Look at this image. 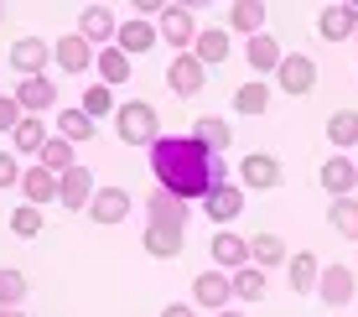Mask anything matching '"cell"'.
Returning a JSON list of instances; mask_svg holds the SVG:
<instances>
[{"instance_id": "cell-6", "label": "cell", "mask_w": 358, "mask_h": 317, "mask_svg": "<svg viewBox=\"0 0 358 317\" xmlns=\"http://www.w3.org/2000/svg\"><path fill=\"white\" fill-rule=\"evenodd\" d=\"M166 83H171V94H177V99H192V94H203L208 68L197 63L192 52H177V57L166 63Z\"/></svg>"}, {"instance_id": "cell-14", "label": "cell", "mask_w": 358, "mask_h": 317, "mask_svg": "<svg viewBox=\"0 0 358 317\" xmlns=\"http://www.w3.org/2000/svg\"><path fill=\"white\" fill-rule=\"evenodd\" d=\"M16 104H21V115H42V109H52L57 104V83L47 78H21L16 83Z\"/></svg>"}, {"instance_id": "cell-36", "label": "cell", "mask_w": 358, "mask_h": 317, "mask_svg": "<svg viewBox=\"0 0 358 317\" xmlns=\"http://www.w3.org/2000/svg\"><path fill=\"white\" fill-rule=\"evenodd\" d=\"M327 141L332 146H358V115L353 109H338V115L327 120Z\"/></svg>"}, {"instance_id": "cell-5", "label": "cell", "mask_w": 358, "mask_h": 317, "mask_svg": "<svg viewBox=\"0 0 358 317\" xmlns=\"http://www.w3.org/2000/svg\"><path fill=\"white\" fill-rule=\"evenodd\" d=\"M353 291H358L353 265H322V276H317V297H322L332 312H343V307H348V302H353Z\"/></svg>"}, {"instance_id": "cell-8", "label": "cell", "mask_w": 358, "mask_h": 317, "mask_svg": "<svg viewBox=\"0 0 358 317\" xmlns=\"http://www.w3.org/2000/svg\"><path fill=\"white\" fill-rule=\"evenodd\" d=\"M94 172H89V167H73V172H63V177H57V203H63V209L68 213H78V209H89V203H94Z\"/></svg>"}, {"instance_id": "cell-12", "label": "cell", "mask_w": 358, "mask_h": 317, "mask_svg": "<svg viewBox=\"0 0 358 317\" xmlns=\"http://www.w3.org/2000/svg\"><path fill=\"white\" fill-rule=\"evenodd\" d=\"M47 57H52V47H47L42 36H21V42L10 47V68H16L21 78H42Z\"/></svg>"}, {"instance_id": "cell-25", "label": "cell", "mask_w": 358, "mask_h": 317, "mask_svg": "<svg viewBox=\"0 0 358 317\" xmlns=\"http://www.w3.org/2000/svg\"><path fill=\"white\" fill-rule=\"evenodd\" d=\"M94 68H99V83H104V89H120V83H130V73H135V63L120 52V47H104V52L94 57Z\"/></svg>"}, {"instance_id": "cell-2", "label": "cell", "mask_w": 358, "mask_h": 317, "mask_svg": "<svg viewBox=\"0 0 358 317\" xmlns=\"http://www.w3.org/2000/svg\"><path fill=\"white\" fill-rule=\"evenodd\" d=\"M115 130L125 146H156L162 141V115L151 109V99H130L115 109Z\"/></svg>"}, {"instance_id": "cell-29", "label": "cell", "mask_w": 358, "mask_h": 317, "mask_svg": "<svg viewBox=\"0 0 358 317\" xmlns=\"http://www.w3.org/2000/svg\"><path fill=\"white\" fill-rule=\"evenodd\" d=\"M265 16H270V10L260 6V0H239V6H229V27L244 31V36H260L265 31Z\"/></svg>"}, {"instance_id": "cell-4", "label": "cell", "mask_w": 358, "mask_h": 317, "mask_svg": "<svg viewBox=\"0 0 358 317\" xmlns=\"http://www.w3.org/2000/svg\"><path fill=\"white\" fill-rule=\"evenodd\" d=\"M275 89L291 94V99H301V94L317 89V63L306 52H286V63L275 68Z\"/></svg>"}, {"instance_id": "cell-38", "label": "cell", "mask_w": 358, "mask_h": 317, "mask_svg": "<svg viewBox=\"0 0 358 317\" xmlns=\"http://www.w3.org/2000/svg\"><path fill=\"white\" fill-rule=\"evenodd\" d=\"M10 234H16V239H36V234H42V209L21 203V209L10 213Z\"/></svg>"}, {"instance_id": "cell-10", "label": "cell", "mask_w": 358, "mask_h": 317, "mask_svg": "<svg viewBox=\"0 0 358 317\" xmlns=\"http://www.w3.org/2000/svg\"><path fill=\"white\" fill-rule=\"evenodd\" d=\"M141 245H145V255H156V260H177L182 245H187V229H177V224H145Z\"/></svg>"}, {"instance_id": "cell-34", "label": "cell", "mask_w": 358, "mask_h": 317, "mask_svg": "<svg viewBox=\"0 0 358 317\" xmlns=\"http://www.w3.org/2000/svg\"><path fill=\"white\" fill-rule=\"evenodd\" d=\"M234 297H239V302H260L265 297V271H260V265L234 271Z\"/></svg>"}, {"instance_id": "cell-43", "label": "cell", "mask_w": 358, "mask_h": 317, "mask_svg": "<svg viewBox=\"0 0 358 317\" xmlns=\"http://www.w3.org/2000/svg\"><path fill=\"white\" fill-rule=\"evenodd\" d=\"M0 317H31V312H21V307H0Z\"/></svg>"}, {"instance_id": "cell-21", "label": "cell", "mask_w": 358, "mask_h": 317, "mask_svg": "<svg viewBox=\"0 0 358 317\" xmlns=\"http://www.w3.org/2000/svg\"><path fill=\"white\" fill-rule=\"evenodd\" d=\"M250 260L260 265V271H275V265H286L291 255H286V239L275 234V229H260V234L250 239Z\"/></svg>"}, {"instance_id": "cell-45", "label": "cell", "mask_w": 358, "mask_h": 317, "mask_svg": "<svg viewBox=\"0 0 358 317\" xmlns=\"http://www.w3.org/2000/svg\"><path fill=\"white\" fill-rule=\"evenodd\" d=\"M0 21H6V10H0Z\"/></svg>"}, {"instance_id": "cell-26", "label": "cell", "mask_w": 358, "mask_h": 317, "mask_svg": "<svg viewBox=\"0 0 358 317\" xmlns=\"http://www.w3.org/2000/svg\"><path fill=\"white\" fill-rule=\"evenodd\" d=\"M52 57H57V68H68V73H83V68H94V47L89 42H83V36L78 31H73V36H63V42H57L52 47Z\"/></svg>"}, {"instance_id": "cell-22", "label": "cell", "mask_w": 358, "mask_h": 317, "mask_svg": "<svg viewBox=\"0 0 358 317\" xmlns=\"http://www.w3.org/2000/svg\"><path fill=\"white\" fill-rule=\"evenodd\" d=\"M286 271H291V291H296V297H312V291H317V276H322V265H317L312 250H296L291 260H286Z\"/></svg>"}, {"instance_id": "cell-44", "label": "cell", "mask_w": 358, "mask_h": 317, "mask_svg": "<svg viewBox=\"0 0 358 317\" xmlns=\"http://www.w3.org/2000/svg\"><path fill=\"white\" fill-rule=\"evenodd\" d=\"M218 317H244V312H229V307H224V312H218Z\"/></svg>"}, {"instance_id": "cell-32", "label": "cell", "mask_w": 358, "mask_h": 317, "mask_svg": "<svg viewBox=\"0 0 358 317\" xmlns=\"http://www.w3.org/2000/svg\"><path fill=\"white\" fill-rule=\"evenodd\" d=\"M327 218H332V229H338L343 239H358V198H332Z\"/></svg>"}, {"instance_id": "cell-15", "label": "cell", "mask_w": 358, "mask_h": 317, "mask_svg": "<svg viewBox=\"0 0 358 317\" xmlns=\"http://www.w3.org/2000/svg\"><path fill=\"white\" fill-rule=\"evenodd\" d=\"M203 209H208V218H213V224H234V218L244 213V188H234V182H218V188L203 198Z\"/></svg>"}, {"instance_id": "cell-20", "label": "cell", "mask_w": 358, "mask_h": 317, "mask_svg": "<svg viewBox=\"0 0 358 317\" xmlns=\"http://www.w3.org/2000/svg\"><path fill=\"white\" fill-rule=\"evenodd\" d=\"M317 31H322L327 42H348V36L358 31V10H353V6H322Z\"/></svg>"}, {"instance_id": "cell-39", "label": "cell", "mask_w": 358, "mask_h": 317, "mask_svg": "<svg viewBox=\"0 0 358 317\" xmlns=\"http://www.w3.org/2000/svg\"><path fill=\"white\" fill-rule=\"evenodd\" d=\"M109 104H115V89H104V83L83 89V99H78V109H83L89 120H104V115H109Z\"/></svg>"}, {"instance_id": "cell-37", "label": "cell", "mask_w": 358, "mask_h": 317, "mask_svg": "<svg viewBox=\"0 0 358 317\" xmlns=\"http://www.w3.org/2000/svg\"><path fill=\"white\" fill-rule=\"evenodd\" d=\"M27 302V271H0V307H21Z\"/></svg>"}, {"instance_id": "cell-35", "label": "cell", "mask_w": 358, "mask_h": 317, "mask_svg": "<svg viewBox=\"0 0 358 317\" xmlns=\"http://www.w3.org/2000/svg\"><path fill=\"white\" fill-rule=\"evenodd\" d=\"M234 109H239V115H265V109H270V89H265V83H244V89H234Z\"/></svg>"}, {"instance_id": "cell-17", "label": "cell", "mask_w": 358, "mask_h": 317, "mask_svg": "<svg viewBox=\"0 0 358 317\" xmlns=\"http://www.w3.org/2000/svg\"><path fill=\"white\" fill-rule=\"evenodd\" d=\"M78 36H83V42H99V47H109V36H120V21H115V10H109V6H89V10H83V16H78Z\"/></svg>"}, {"instance_id": "cell-24", "label": "cell", "mask_w": 358, "mask_h": 317, "mask_svg": "<svg viewBox=\"0 0 358 317\" xmlns=\"http://www.w3.org/2000/svg\"><path fill=\"white\" fill-rule=\"evenodd\" d=\"M244 63H250L255 73H275L280 63H286V52L275 47L270 31H260V36H250V47H244Z\"/></svg>"}, {"instance_id": "cell-23", "label": "cell", "mask_w": 358, "mask_h": 317, "mask_svg": "<svg viewBox=\"0 0 358 317\" xmlns=\"http://www.w3.org/2000/svg\"><path fill=\"white\" fill-rule=\"evenodd\" d=\"M115 47L125 57H141V52H151L156 47V27L151 21H120V36H115Z\"/></svg>"}, {"instance_id": "cell-31", "label": "cell", "mask_w": 358, "mask_h": 317, "mask_svg": "<svg viewBox=\"0 0 358 317\" xmlns=\"http://www.w3.org/2000/svg\"><path fill=\"white\" fill-rule=\"evenodd\" d=\"M36 167H47V172L52 177H63V172H73V167H78V156H73V141H63V136H52L42 146V162Z\"/></svg>"}, {"instance_id": "cell-30", "label": "cell", "mask_w": 358, "mask_h": 317, "mask_svg": "<svg viewBox=\"0 0 358 317\" xmlns=\"http://www.w3.org/2000/svg\"><path fill=\"white\" fill-rule=\"evenodd\" d=\"M21 188H27V203H31V209H42V203H52V198H57V177L47 172V167H27Z\"/></svg>"}, {"instance_id": "cell-41", "label": "cell", "mask_w": 358, "mask_h": 317, "mask_svg": "<svg viewBox=\"0 0 358 317\" xmlns=\"http://www.w3.org/2000/svg\"><path fill=\"white\" fill-rule=\"evenodd\" d=\"M0 188H21V162L10 151H0Z\"/></svg>"}, {"instance_id": "cell-3", "label": "cell", "mask_w": 358, "mask_h": 317, "mask_svg": "<svg viewBox=\"0 0 358 317\" xmlns=\"http://www.w3.org/2000/svg\"><path fill=\"white\" fill-rule=\"evenodd\" d=\"M239 182H244V188H255V192H275L280 182H286V167H280L270 151H250L239 162Z\"/></svg>"}, {"instance_id": "cell-42", "label": "cell", "mask_w": 358, "mask_h": 317, "mask_svg": "<svg viewBox=\"0 0 358 317\" xmlns=\"http://www.w3.org/2000/svg\"><path fill=\"white\" fill-rule=\"evenodd\" d=\"M162 317H197V312L187 307V302H166V307H162Z\"/></svg>"}, {"instance_id": "cell-40", "label": "cell", "mask_w": 358, "mask_h": 317, "mask_svg": "<svg viewBox=\"0 0 358 317\" xmlns=\"http://www.w3.org/2000/svg\"><path fill=\"white\" fill-rule=\"evenodd\" d=\"M21 120H27V115H21L16 94H0V136H10V130H16Z\"/></svg>"}, {"instance_id": "cell-18", "label": "cell", "mask_w": 358, "mask_h": 317, "mask_svg": "<svg viewBox=\"0 0 358 317\" xmlns=\"http://www.w3.org/2000/svg\"><path fill=\"white\" fill-rule=\"evenodd\" d=\"M229 52H234V36L229 27H208V31H197V42H192V57L197 63H229Z\"/></svg>"}, {"instance_id": "cell-28", "label": "cell", "mask_w": 358, "mask_h": 317, "mask_svg": "<svg viewBox=\"0 0 358 317\" xmlns=\"http://www.w3.org/2000/svg\"><path fill=\"white\" fill-rule=\"evenodd\" d=\"M47 141H52V136H47L42 115H27L16 130H10V146H16L21 156H42V146H47Z\"/></svg>"}, {"instance_id": "cell-9", "label": "cell", "mask_w": 358, "mask_h": 317, "mask_svg": "<svg viewBox=\"0 0 358 317\" xmlns=\"http://www.w3.org/2000/svg\"><path fill=\"white\" fill-rule=\"evenodd\" d=\"M208 250H213V265H218V271H229V276L250 265V239H244V234H234V229H218Z\"/></svg>"}, {"instance_id": "cell-27", "label": "cell", "mask_w": 358, "mask_h": 317, "mask_svg": "<svg viewBox=\"0 0 358 317\" xmlns=\"http://www.w3.org/2000/svg\"><path fill=\"white\" fill-rule=\"evenodd\" d=\"M94 130H99V120H89L78 104H68V109H57V136L73 141V146H83V141H94Z\"/></svg>"}, {"instance_id": "cell-33", "label": "cell", "mask_w": 358, "mask_h": 317, "mask_svg": "<svg viewBox=\"0 0 358 317\" xmlns=\"http://www.w3.org/2000/svg\"><path fill=\"white\" fill-rule=\"evenodd\" d=\"M192 141H203L208 151H229V146H234L229 125H224V120H213V115H208V120H197V125H192Z\"/></svg>"}, {"instance_id": "cell-13", "label": "cell", "mask_w": 358, "mask_h": 317, "mask_svg": "<svg viewBox=\"0 0 358 317\" xmlns=\"http://www.w3.org/2000/svg\"><path fill=\"white\" fill-rule=\"evenodd\" d=\"M187 218H192V203L171 198L166 188H156L151 203H145V224H177V229H187Z\"/></svg>"}, {"instance_id": "cell-1", "label": "cell", "mask_w": 358, "mask_h": 317, "mask_svg": "<svg viewBox=\"0 0 358 317\" xmlns=\"http://www.w3.org/2000/svg\"><path fill=\"white\" fill-rule=\"evenodd\" d=\"M151 172L156 182L171 192V198L192 203V198H208V192L224 182V167L213 162V151H208L203 141L192 136H162L151 146Z\"/></svg>"}, {"instance_id": "cell-46", "label": "cell", "mask_w": 358, "mask_h": 317, "mask_svg": "<svg viewBox=\"0 0 358 317\" xmlns=\"http://www.w3.org/2000/svg\"><path fill=\"white\" fill-rule=\"evenodd\" d=\"M353 36H358V31H353Z\"/></svg>"}, {"instance_id": "cell-7", "label": "cell", "mask_w": 358, "mask_h": 317, "mask_svg": "<svg viewBox=\"0 0 358 317\" xmlns=\"http://www.w3.org/2000/svg\"><path fill=\"white\" fill-rule=\"evenodd\" d=\"M192 302H197L203 312H224L229 302H234V276H229V271H203V276L192 281Z\"/></svg>"}, {"instance_id": "cell-19", "label": "cell", "mask_w": 358, "mask_h": 317, "mask_svg": "<svg viewBox=\"0 0 358 317\" xmlns=\"http://www.w3.org/2000/svg\"><path fill=\"white\" fill-rule=\"evenodd\" d=\"M89 213H94V224H120V218L130 213V192L125 188H99L94 192V203H89Z\"/></svg>"}, {"instance_id": "cell-11", "label": "cell", "mask_w": 358, "mask_h": 317, "mask_svg": "<svg viewBox=\"0 0 358 317\" xmlns=\"http://www.w3.org/2000/svg\"><path fill=\"white\" fill-rule=\"evenodd\" d=\"M162 36L177 47V52H192V42H197L192 10H187V6H166V10H162Z\"/></svg>"}, {"instance_id": "cell-16", "label": "cell", "mask_w": 358, "mask_h": 317, "mask_svg": "<svg viewBox=\"0 0 358 317\" xmlns=\"http://www.w3.org/2000/svg\"><path fill=\"white\" fill-rule=\"evenodd\" d=\"M317 177H322V188L332 192V198H353V188H358V162H348V156H327Z\"/></svg>"}]
</instances>
